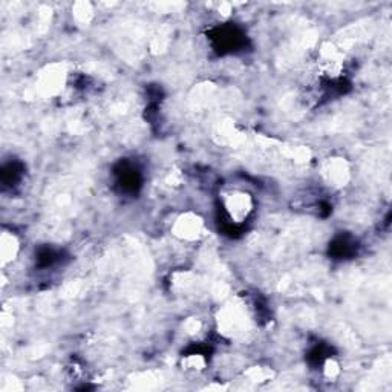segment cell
Wrapping results in <instances>:
<instances>
[{
    "label": "cell",
    "mask_w": 392,
    "mask_h": 392,
    "mask_svg": "<svg viewBox=\"0 0 392 392\" xmlns=\"http://www.w3.org/2000/svg\"><path fill=\"white\" fill-rule=\"evenodd\" d=\"M223 207L232 223L241 224L250 218L254 209V201L248 192L233 189L223 195Z\"/></svg>",
    "instance_id": "6da1fadb"
},
{
    "label": "cell",
    "mask_w": 392,
    "mask_h": 392,
    "mask_svg": "<svg viewBox=\"0 0 392 392\" xmlns=\"http://www.w3.org/2000/svg\"><path fill=\"white\" fill-rule=\"evenodd\" d=\"M66 66L62 63H53L46 65L39 73L37 82H35V89L39 94L45 98H51L59 95L66 84Z\"/></svg>",
    "instance_id": "7a4b0ae2"
},
{
    "label": "cell",
    "mask_w": 392,
    "mask_h": 392,
    "mask_svg": "<svg viewBox=\"0 0 392 392\" xmlns=\"http://www.w3.org/2000/svg\"><path fill=\"white\" fill-rule=\"evenodd\" d=\"M204 219L194 212H184L176 216L172 225V234L183 242H196L204 236Z\"/></svg>",
    "instance_id": "3957f363"
},
{
    "label": "cell",
    "mask_w": 392,
    "mask_h": 392,
    "mask_svg": "<svg viewBox=\"0 0 392 392\" xmlns=\"http://www.w3.org/2000/svg\"><path fill=\"white\" fill-rule=\"evenodd\" d=\"M320 176L333 189H342L351 180V167L342 156H331L320 164Z\"/></svg>",
    "instance_id": "277c9868"
},
{
    "label": "cell",
    "mask_w": 392,
    "mask_h": 392,
    "mask_svg": "<svg viewBox=\"0 0 392 392\" xmlns=\"http://www.w3.org/2000/svg\"><path fill=\"white\" fill-rule=\"evenodd\" d=\"M317 63L319 69L325 75L336 78L345 68V54L342 53V49L337 45L331 44V41H325L319 49Z\"/></svg>",
    "instance_id": "5b68a950"
},
{
    "label": "cell",
    "mask_w": 392,
    "mask_h": 392,
    "mask_svg": "<svg viewBox=\"0 0 392 392\" xmlns=\"http://www.w3.org/2000/svg\"><path fill=\"white\" fill-rule=\"evenodd\" d=\"M20 248L22 245H20L17 234L10 230H3L0 234V262H2L3 268L19 258Z\"/></svg>",
    "instance_id": "8992f818"
},
{
    "label": "cell",
    "mask_w": 392,
    "mask_h": 392,
    "mask_svg": "<svg viewBox=\"0 0 392 392\" xmlns=\"http://www.w3.org/2000/svg\"><path fill=\"white\" fill-rule=\"evenodd\" d=\"M223 322V328L227 333H239L241 326L245 324L244 316H241V312L238 310H225L224 316L221 319Z\"/></svg>",
    "instance_id": "52a82bcc"
},
{
    "label": "cell",
    "mask_w": 392,
    "mask_h": 392,
    "mask_svg": "<svg viewBox=\"0 0 392 392\" xmlns=\"http://www.w3.org/2000/svg\"><path fill=\"white\" fill-rule=\"evenodd\" d=\"M94 6L89 2H77L73 5V17L77 24L88 25L94 19Z\"/></svg>",
    "instance_id": "ba28073f"
},
{
    "label": "cell",
    "mask_w": 392,
    "mask_h": 392,
    "mask_svg": "<svg viewBox=\"0 0 392 392\" xmlns=\"http://www.w3.org/2000/svg\"><path fill=\"white\" fill-rule=\"evenodd\" d=\"M244 375L253 383H265L270 379H273L274 373L267 366H253L248 371H245Z\"/></svg>",
    "instance_id": "9c48e42d"
},
{
    "label": "cell",
    "mask_w": 392,
    "mask_h": 392,
    "mask_svg": "<svg viewBox=\"0 0 392 392\" xmlns=\"http://www.w3.org/2000/svg\"><path fill=\"white\" fill-rule=\"evenodd\" d=\"M183 366L192 373H201L207 366V360L203 354H189L187 357L183 359Z\"/></svg>",
    "instance_id": "30bf717a"
},
{
    "label": "cell",
    "mask_w": 392,
    "mask_h": 392,
    "mask_svg": "<svg viewBox=\"0 0 392 392\" xmlns=\"http://www.w3.org/2000/svg\"><path fill=\"white\" fill-rule=\"evenodd\" d=\"M342 373V368H340V363L336 359H326L324 363V375L326 379L334 380L337 379Z\"/></svg>",
    "instance_id": "8fae6325"
}]
</instances>
